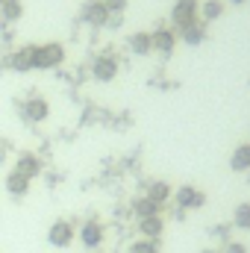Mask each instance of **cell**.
Instances as JSON below:
<instances>
[{
    "instance_id": "1",
    "label": "cell",
    "mask_w": 250,
    "mask_h": 253,
    "mask_svg": "<svg viewBox=\"0 0 250 253\" xmlns=\"http://www.w3.org/2000/svg\"><path fill=\"white\" fill-rule=\"evenodd\" d=\"M65 62V47L59 42L47 44H33V71H50Z\"/></svg>"
},
{
    "instance_id": "2",
    "label": "cell",
    "mask_w": 250,
    "mask_h": 253,
    "mask_svg": "<svg viewBox=\"0 0 250 253\" xmlns=\"http://www.w3.org/2000/svg\"><path fill=\"white\" fill-rule=\"evenodd\" d=\"M77 236H80V242H83L88 251H94V248H100V245H103V239H106V227H103V221L88 218V221L77 230Z\"/></svg>"
},
{
    "instance_id": "3",
    "label": "cell",
    "mask_w": 250,
    "mask_h": 253,
    "mask_svg": "<svg viewBox=\"0 0 250 253\" xmlns=\"http://www.w3.org/2000/svg\"><path fill=\"white\" fill-rule=\"evenodd\" d=\"M197 15H200V0H177L174 9H171V21H174L177 30L197 21Z\"/></svg>"
},
{
    "instance_id": "4",
    "label": "cell",
    "mask_w": 250,
    "mask_h": 253,
    "mask_svg": "<svg viewBox=\"0 0 250 253\" xmlns=\"http://www.w3.org/2000/svg\"><path fill=\"white\" fill-rule=\"evenodd\" d=\"M21 115L30 121V124H42L50 118V103L44 97H27L24 106H21Z\"/></svg>"
},
{
    "instance_id": "5",
    "label": "cell",
    "mask_w": 250,
    "mask_h": 253,
    "mask_svg": "<svg viewBox=\"0 0 250 253\" xmlns=\"http://www.w3.org/2000/svg\"><path fill=\"white\" fill-rule=\"evenodd\" d=\"M174 200H177V206L188 212V209H203L206 206V194L200 189H194V186H180V189L174 191Z\"/></svg>"
},
{
    "instance_id": "6",
    "label": "cell",
    "mask_w": 250,
    "mask_h": 253,
    "mask_svg": "<svg viewBox=\"0 0 250 253\" xmlns=\"http://www.w3.org/2000/svg\"><path fill=\"white\" fill-rule=\"evenodd\" d=\"M109 9L103 6V0H88L85 6H83V21L88 24V27H94V30H100V27H106L109 24Z\"/></svg>"
},
{
    "instance_id": "7",
    "label": "cell",
    "mask_w": 250,
    "mask_h": 253,
    "mask_svg": "<svg viewBox=\"0 0 250 253\" xmlns=\"http://www.w3.org/2000/svg\"><path fill=\"white\" fill-rule=\"evenodd\" d=\"M74 224L71 221H53L50 224V230H47V242H50V248H68L71 242H74Z\"/></svg>"
},
{
    "instance_id": "8",
    "label": "cell",
    "mask_w": 250,
    "mask_h": 253,
    "mask_svg": "<svg viewBox=\"0 0 250 253\" xmlns=\"http://www.w3.org/2000/svg\"><path fill=\"white\" fill-rule=\"evenodd\" d=\"M91 77L97 83H112L118 77V59L115 56H97L91 65Z\"/></svg>"
},
{
    "instance_id": "9",
    "label": "cell",
    "mask_w": 250,
    "mask_h": 253,
    "mask_svg": "<svg viewBox=\"0 0 250 253\" xmlns=\"http://www.w3.org/2000/svg\"><path fill=\"white\" fill-rule=\"evenodd\" d=\"M153 39V53H162V56H171L174 47H177V33L168 30V27H159L156 33H150Z\"/></svg>"
},
{
    "instance_id": "10",
    "label": "cell",
    "mask_w": 250,
    "mask_h": 253,
    "mask_svg": "<svg viewBox=\"0 0 250 253\" xmlns=\"http://www.w3.org/2000/svg\"><path fill=\"white\" fill-rule=\"evenodd\" d=\"M15 171L18 174H24L27 180H36L39 174H42V159L36 156V153H18V159H15Z\"/></svg>"
},
{
    "instance_id": "11",
    "label": "cell",
    "mask_w": 250,
    "mask_h": 253,
    "mask_svg": "<svg viewBox=\"0 0 250 253\" xmlns=\"http://www.w3.org/2000/svg\"><path fill=\"white\" fill-rule=\"evenodd\" d=\"M138 233H141V239H153V242H159V236L165 233V218H162V215L138 218Z\"/></svg>"
},
{
    "instance_id": "12",
    "label": "cell",
    "mask_w": 250,
    "mask_h": 253,
    "mask_svg": "<svg viewBox=\"0 0 250 253\" xmlns=\"http://www.w3.org/2000/svg\"><path fill=\"white\" fill-rule=\"evenodd\" d=\"M126 44H129V53H132V56H150V53H153V39H150V33H144V30L132 33Z\"/></svg>"
},
{
    "instance_id": "13",
    "label": "cell",
    "mask_w": 250,
    "mask_h": 253,
    "mask_svg": "<svg viewBox=\"0 0 250 253\" xmlns=\"http://www.w3.org/2000/svg\"><path fill=\"white\" fill-rule=\"evenodd\" d=\"M9 68H12V71H18V74H27V71H33V44H27V47H18V50L9 56Z\"/></svg>"
},
{
    "instance_id": "14",
    "label": "cell",
    "mask_w": 250,
    "mask_h": 253,
    "mask_svg": "<svg viewBox=\"0 0 250 253\" xmlns=\"http://www.w3.org/2000/svg\"><path fill=\"white\" fill-rule=\"evenodd\" d=\"M180 39H183L186 44H191V47H197V44L206 39V27H203V21H191V24H186V27H180Z\"/></svg>"
},
{
    "instance_id": "15",
    "label": "cell",
    "mask_w": 250,
    "mask_h": 253,
    "mask_svg": "<svg viewBox=\"0 0 250 253\" xmlns=\"http://www.w3.org/2000/svg\"><path fill=\"white\" fill-rule=\"evenodd\" d=\"M30 183H33V180H27L24 174H18V171H9L3 186H6V191H9L12 197H24V194L30 191Z\"/></svg>"
},
{
    "instance_id": "16",
    "label": "cell",
    "mask_w": 250,
    "mask_h": 253,
    "mask_svg": "<svg viewBox=\"0 0 250 253\" xmlns=\"http://www.w3.org/2000/svg\"><path fill=\"white\" fill-rule=\"evenodd\" d=\"M153 203H168V197H174V189H171V183H165V180H153V183H147V191H144Z\"/></svg>"
},
{
    "instance_id": "17",
    "label": "cell",
    "mask_w": 250,
    "mask_h": 253,
    "mask_svg": "<svg viewBox=\"0 0 250 253\" xmlns=\"http://www.w3.org/2000/svg\"><path fill=\"white\" fill-rule=\"evenodd\" d=\"M230 168H233L236 174H242V171H250V141L239 144V147L233 150V156H230Z\"/></svg>"
},
{
    "instance_id": "18",
    "label": "cell",
    "mask_w": 250,
    "mask_h": 253,
    "mask_svg": "<svg viewBox=\"0 0 250 253\" xmlns=\"http://www.w3.org/2000/svg\"><path fill=\"white\" fill-rule=\"evenodd\" d=\"M132 212H135L138 218H150V215H162V206L153 203V200L144 194V197H138V200L132 203Z\"/></svg>"
},
{
    "instance_id": "19",
    "label": "cell",
    "mask_w": 250,
    "mask_h": 253,
    "mask_svg": "<svg viewBox=\"0 0 250 253\" xmlns=\"http://www.w3.org/2000/svg\"><path fill=\"white\" fill-rule=\"evenodd\" d=\"M224 15V0H206L200 3V18L203 21H218Z\"/></svg>"
},
{
    "instance_id": "20",
    "label": "cell",
    "mask_w": 250,
    "mask_h": 253,
    "mask_svg": "<svg viewBox=\"0 0 250 253\" xmlns=\"http://www.w3.org/2000/svg\"><path fill=\"white\" fill-rule=\"evenodd\" d=\"M233 224H236V230H250V203H239L236 206Z\"/></svg>"
},
{
    "instance_id": "21",
    "label": "cell",
    "mask_w": 250,
    "mask_h": 253,
    "mask_svg": "<svg viewBox=\"0 0 250 253\" xmlns=\"http://www.w3.org/2000/svg\"><path fill=\"white\" fill-rule=\"evenodd\" d=\"M0 15H3V21H21V15H24V6H21V0L18 3H6V6H0Z\"/></svg>"
},
{
    "instance_id": "22",
    "label": "cell",
    "mask_w": 250,
    "mask_h": 253,
    "mask_svg": "<svg viewBox=\"0 0 250 253\" xmlns=\"http://www.w3.org/2000/svg\"><path fill=\"white\" fill-rule=\"evenodd\" d=\"M129 253H159V242L153 239H138L129 245Z\"/></svg>"
},
{
    "instance_id": "23",
    "label": "cell",
    "mask_w": 250,
    "mask_h": 253,
    "mask_svg": "<svg viewBox=\"0 0 250 253\" xmlns=\"http://www.w3.org/2000/svg\"><path fill=\"white\" fill-rule=\"evenodd\" d=\"M103 6L109 9V15H124V9L129 6V0H103Z\"/></svg>"
},
{
    "instance_id": "24",
    "label": "cell",
    "mask_w": 250,
    "mask_h": 253,
    "mask_svg": "<svg viewBox=\"0 0 250 253\" xmlns=\"http://www.w3.org/2000/svg\"><path fill=\"white\" fill-rule=\"evenodd\" d=\"M221 253H248V248H245L242 242H227V248Z\"/></svg>"
},
{
    "instance_id": "25",
    "label": "cell",
    "mask_w": 250,
    "mask_h": 253,
    "mask_svg": "<svg viewBox=\"0 0 250 253\" xmlns=\"http://www.w3.org/2000/svg\"><path fill=\"white\" fill-rule=\"evenodd\" d=\"M227 3H233V6H245L248 0H227Z\"/></svg>"
},
{
    "instance_id": "26",
    "label": "cell",
    "mask_w": 250,
    "mask_h": 253,
    "mask_svg": "<svg viewBox=\"0 0 250 253\" xmlns=\"http://www.w3.org/2000/svg\"><path fill=\"white\" fill-rule=\"evenodd\" d=\"M6 3H18V0H0V6H6Z\"/></svg>"
},
{
    "instance_id": "27",
    "label": "cell",
    "mask_w": 250,
    "mask_h": 253,
    "mask_svg": "<svg viewBox=\"0 0 250 253\" xmlns=\"http://www.w3.org/2000/svg\"><path fill=\"white\" fill-rule=\"evenodd\" d=\"M200 253H221V251H200Z\"/></svg>"
}]
</instances>
